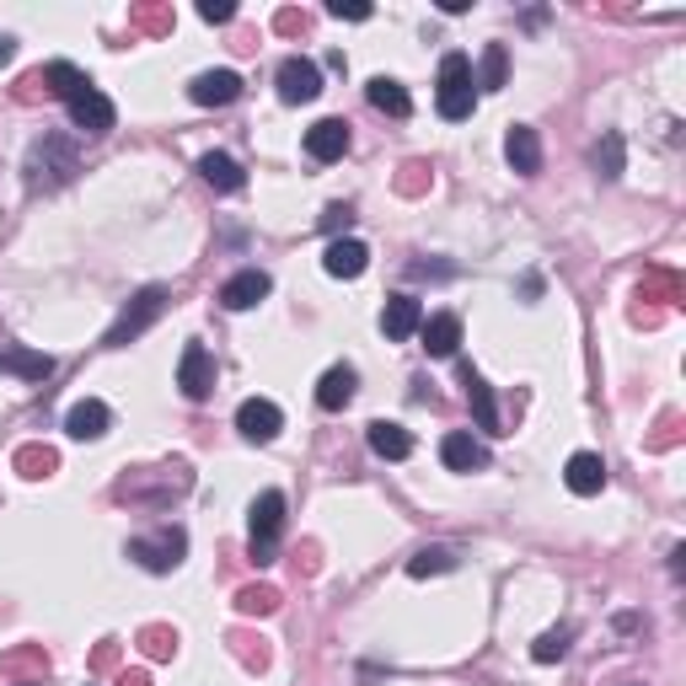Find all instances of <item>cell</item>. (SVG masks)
Segmentation results:
<instances>
[{
  "mask_svg": "<svg viewBox=\"0 0 686 686\" xmlns=\"http://www.w3.org/2000/svg\"><path fill=\"white\" fill-rule=\"evenodd\" d=\"M365 263H371V248L354 242V237H349V242H333V248L322 252V268H327L333 279H360Z\"/></svg>",
  "mask_w": 686,
  "mask_h": 686,
  "instance_id": "obj_22",
  "label": "cell"
},
{
  "mask_svg": "<svg viewBox=\"0 0 686 686\" xmlns=\"http://www.w3.org/2000/svg\"><path fill=\"white\" fill-rule=\"evenodd\" d=\"M327 16H344V22H371V5H344V0H327Z\"/></svg>",
  "mask_w": 686,
  "mask_h": 686,
  "instance_id": "obj_37",
  "label": "cell"
},
{
  "mask_svg": "<svg viewBox=\"0 0 686 686\" xmlns=\"http://www.w3.org/2000/svg\"><path fill=\"white\" fill-rule=\"evenodd\" d=\"M0 671H11V676H22V682H44V676H49V654H44V649H16V654L0 660Z\"/></svg>",
  "mask_w": 686,
  "mask_h": 686,
  "instance_id": "obj_29",
  "label": "cell"
},
{
  "mask_svg": "<svg viewBox=\"0 0 686 686\" xmlns=\"http://www.w3.org/2000/svg\"><path fill=\"white\" fill-rule=\"evenodd\" d=\"M27 86H33V92L44 86L49 97H64V103H70V97H75V92H86L92 81H86V75H81L70 60H55V64H44L38 75H27Z\"/></svg>",
  "mask_w": 686,
  "mask_h": 686,
  "instance_id": "obj_19",
  "label": "cell"
},
{
  "mask_svg": "<svg viewBox=\"0 0 686 686\" xmlns=\"http://www.w3.org/2000/svg\"><path fill=\"white\" fill-rule=\"evenodd\" d=\"M140 22H145V27H172V16H167V11H140Z\"/></svg>",
  "mask_w": 686,
  "mask_h": 686,
  "instance_id": "obj_39",
  "label": "cell"
},
{
  "mask_svg": "<svg viewBox=\"0 0 686 686\" xmlns=\"http://www.w3.org/2000/svg\"><path fill=\"white\" fill-rule=\"evenodd\" d=\"M274 606H279V590H274V585H248V590L237 595V612H242V617H268Z\"/></svg>",
  "mask_w": 686,
  "mask_h": 686,
  "instance_id": "obj_33",
  "label": "cell"
},
{
  "mask_svg": "<svg viewBox=\"0 0 686 686\" xmlns=\"http://www.w3.org/2000/svg\"><path fill=\"white\" fill-rule=\"evenodd\" d=\"M198 172H204V183L215 188V193H237V188L248 183V178H242V167H237L226 151H209V156L198 161Z\"/></svg>",
  "mask_w": 686,
  "mask_h": 686,
  "instance_id": "obj_26",
  "label": "cell"
},
{
  "mask_svg": "<svg viewBox=\"0 0 686 686\" xmlns=\"http://www.w3.org/2000/svg\"><path fill=\"white\" fill-rule=\"evenodd\" d=\"M595 172L606 178V183H617L623 178V134L612 129V134H601V145H595Z\"/></svg>",
  "mask_w": 686,
  "mask_h": 686,
  "instance_id": "obj_30",
  "label": "cell"
},
{
  "mask_svg": "<svg viewBox=\"0 0 686 686\" xmlns=\"http://www.w3.org/2000/svg\"><path fill=\"white\" fill-rule=\"evenodd\" d=\"M119 686H151V676H145V671H134V676H119Z\"/></svg>",
  "mask_w": 686,
  "mask_h": 686,
  "instance_id": "obj_41",
  "label": "cell"
},
{
  "mask_svg": "<svg viewBox=\"0 0 686 686\" xmlns=\"http://www.w3.org/2000/svg\"><path fill=\"white\" fill-rule=\"evenodd\" d=\"M55 467H60V456H55L49 445H22V450H16V472H22V478H49Z\"/></svg>",
  "mask_w": 686,
  "mask_h": 686,
  "instance_id": "obj_31",
  "label": "cell"
},
{
  "mask_svg": "<svg viewBox=\"0 0 686 686\" xmlns=\"http://www.w3.org/2000/svg\"><path fill=\"white\" fill-rule=\"evenodd\" d=\"M188 97H193L198 108H231V103L242 97V75H237V70H204V75H193Z\"/></svg>",
  "mask_w": 686,
  "mask_h": 686,
  "instance_id": "obj_10",
  "label": "cell"
},
{
  "mask_svg": "<svg viewBox=\"0 0 686 686\" xmlns=\"http://www.w3.org/2000/svg\"><path fill=\"white\" fill-rule=\"evenodd\" d=\"M64 108H70V124L86 129V134H108V129H113V119H119V113H113V103H108V97H103L97 86L75 92V97H70Z\"/></svg>",
  "mask_w": 686,
  "mask_h": 686,
  "instance_id": "obj_11",
  "label": "cell"
},
{
  "mask_svg": "<svg viewBox=\"0 0 686 686\" xmlns=\"http://www.w3.org/2000/svg\"><path fill=\"white\" fill-rule=\"evenodd\" d=\"M16 60V38L11 33H0V64H11Z\"/></svg>",
  "mask_w": 686,
  "mask_h": 686,
  "instance_id": "obj_40",
  "label": "cell"
},
{
  "mask_svg": "<svg viewBox=\"0 0 686 686\" xmlns=\"http://www.w3.org/2000/svg\"><path fill=\"white\" fill-rule=\"evenodd\" d=\"M161 312H167V290H161V285L140 290V296L129 301L124 312H119V322L108 327V338H103V344H108V349H124L129 338H140V333H145V327H151V322H156Z\"/></svg>",
  "mask_w": 686,
  "mask_h": 686,
  "instance_id": "obj_6",
  "label": "cell"
},
{
  "mask_svg": "<svg viewBox=\"0 0 686 686\" xmlns=\"http://www.w3.org/2000/svg\"><path fill=\"white\" fill-rule=\"evenodd\" d=\"M16 686H44V682H16Z\"/></svg>",
  "mask_w": 686,
  "mask_h": 686,
  "instance_id": "obj_42",
  "label": "cell"
},
{
  "mask_svg": "<svg viewBox=\"0 0 686 686\" xmlns=\"http://www.w3.org/2000/svg\"><path fill=\"white\" fill-rule=\"evenodd\" d=\"M188 489H193V472H188V461H167V467H145V472H129L124 483H119V500L161 509V504H172L178 494H188Z\"/></svg>",
  "mask_w": 686,
  "mask_h": 686,
  "instance_id": "obj_2",
  "label": "cell"
},
{
  "mask_svg": "<svg viewBox=\"0 0 686 686\" xmlns=\"http://www.w3.org/2000/svg\"><path fill=\"white\" fill-rule=\"evenodd\" d=\"M178 386H183L188 402H204L215 392V354L204 344H188L183 360H178Z\"/></svg>",
  "mask_w": 686,
  "mask_h": 686,
  "instance_id": "obj_7",
  "label": "cell"
},
{
  "mask_svg": "<svg viewBox=\"0 0 686 686\" xmlns=\"http://www.w3.org/2000/svg\"><path fill=\"white\" fill-rule=\"evenodd\" d=\"M198 16H204V22H231V16H237V5H231V0H204V5H198Z\"/></svg>",
  "mask_w": 686,
  "mask_h": 686,
  "instance_id": "obj_38",
  "label": "cell"
},
{
  "mask_svg": "<svg viewBox=\"0 0 686 686\" xmlns=\"http://www.w3.org/2000/svg\"><path fill=\"white\" fill-rule=\"evenodd\" d=\"M268 290H274V279H268L263 268H242V274H231V279L220 285V306H226V312H252Z\"/></svg>",
  "mask_w": 686,
  "mask_h": 686,
  "instance_id": "obj_12",
  "label": "cell"
},
{
  "mask_svg": "<svg viewBox=\"0 0 686 686\" xmlns=\"http://www.w3.org/2000/svg\"><path fill=\"white\" fill-rule=\"evenodd\" d=\"M467 402H472V413H478V430H489V435H500V408H494V392H489V381L467 365Z\"/></svg>",
  "mask_w": 686,
  "mask_h": 686,
  "instance_id": "obj_25",
  "label": "cell"
},
{
  "mask_svg": "<svg viewBox=\"0 0 686 686\" xmlns=\"http://www.w3.org/2000/svg\"><path fill=\"white\" fill-rule=\"evenodd\" d=\"M371 450L381 461H402V456H413V435L402 430V424H392V419H375L371 424Z\"/></svg>",
  "mask_w": 686,
  "mask_h": 686,
  "instance_id": "obj_24",
  "label": "cell"
},
{
  "mask_svg": "<svg viewBox=\"0 0 686 686\" xmlns=\"http://www.w3.org/2000/svg\"><path fill=\"white\" fill-rule=\"evenodd\" d=\"M419 327H424V306H419L413 296H392V301H386V312H381V333H386V338L402 344V338H413Z\"/></svg>",
  "mask_w": 686,
  "mask_h": 686,
  "instance_id": "obj_21",
  "label": "cell"
},
{
  "mask_svg": "<svg viewBox=\"0 0 686 686\" xmlns=\"http://www.w3.org/2000/svg\"><path fill=\"white\" fill-rule=\"evenodd\" d=\"M0 371L27 375V381H49V375H55V360L38 354V349H0Z\"/></svg>",
  "mask_w": 686,
  "mask_h": 686,
  "instance_id": "obj_27",
  "label": "cell"
},
{
  "mask_svg": "<svg viewBox=\"0 0 686 686\" xmlns=\"http://www.w3.org/2000/svg\"><path fill=\"white\" fill-rule=\"evenodd\" d=\"M279 531H285V494H279V489H263V494L252 500V563H274Z\"/></svg>",
  "mask_w": 686,
  "mask_h": 686,
  "instance_id": "obj_5",
  "label": "cell"
},
{
  "mask_svg": "<svg viewBox=\"0 0 686 686\" xmlns=\"http://www.w3.org/2000/svg\"><path fill=\"white\" fill-rule=\"evenodd\" d=\"M349 220H354L349 204H327V209H322V231H349Z\"/></svg>",
  "mask_w": 686,
  "mask_h": 686,
  "instance_id": "obj_36",
  "label": "cell"
},
{
  "mask_svg": "<svg viewBox=\"0 0 686 686\" xmlns=\"http://www.w3.org/2000/svg\"><path fill=\"white\" fill-rule=\"evenodd\" d=\"M504 156H509V167H515L520 178H537V172H542V140H537V129H531V124H515V129H509V140H504Z\"/></svg>",
  "mask_w": 686,
  "mask_h": 686,
  "instance_id": "obj_17",
  "label": "cell"
},
{
  "mask_svg": "<svg viewBox=\"0 0 686 686\" xmlns=\"http://www.w3.org/2000/svg\"><path fill=\"white\" fill-rule=\"evenodd\" d=\"M237 430H242L252 445H268V440H279V430H285V413H279L268 397H248V402L237 408Z\"/></svg>",
  "mask_w": 686,
  "mask_h": 686,
  "instance_id": "obj_9",
  "label": "cell"
},
{
  "mask_svg": "<svg viewBox=\"0 0 686 686\" xmlns=\"http://www.w3.org/2000/svg\"><path fill=\"white\" fill-rule=\"evenodd\" d=\"M140 649H145V654H151V660H172V654H178V633H172V627H145V633H140Z\"/></svg>",
  "mask_w": 686,
  "mask_h": 686,
  "instance_id": "obj_35",
  "label": "cell"
},
{
  "mask_svg": "<svg viewBox=\"0 0 686 686\" xmlns=\"http://www.w3.org/2000/svg\"><path fill=\"white\" fill-rule=\"evenodd\" d=\"M440 461L450 472H483L489 467V445L478 435H467V430H450V435L440 440Z\"/></svg>",
  "mask_w": 686,
  "mask_h": 686,
  "instance_id": "obj_13",
  "label": "cell"
},
{
  "mask_svg": "<svg viewBox=\"0 0 686 686\" xmlns=\"http://www.w3.org/2000/svg\"><path fill=\"white\" fill-rule=\"evenodd\" d=\"M274 81H279V97H285V103H316V97H322V70H316L306 55H290V60L279 64Z\"/></svg>",
  "mask_w": 686,
  "mask_h": 686,
  "instance_id": "obj_8",
  "label": "cell"
},
{
  "mask_svg": "<svg viewBox=\"0 0 686 686\" xmlns=\"http://www.w3.org/2000/svg\"><path fill=\"white\" fill-rule=\"evenodd\" d=\"M435 108H440V119H450V124L472 119V108H478V86H472V60H467V55H445V60H440Z\"/></svg>",
  "mask_w": 686,
  "mask_h": 686,
  "instance_id": "obj_3",
  "label": "cell"
},
{
  "mask_svg": "<svg viewBox=\"0 0 686 686\" xmlns=\"http://www.w3.org/2000/svg\"><path fill=\"white\" fill-rule=\"evenodd\" d=\"M188 553V531L183 526H161V531H151V537H134L129 542V558L140 563V568H151V574H172Z\"/></svg>",
  "mask_w": 686,
  "mask_h": 686,
  "instance_id": "obj_4",
  "label": "cell"
},
{
  "mask_svg": "<svg viewBox=\"0 0 686 686\" xmlns=\"http://www.w3.org/2000/svg\"><path fill=\"white\" fill-rule=\"evenodd\" d=\"M22 172H27V188H33V193H55V188H64L75 172H81L75 140H64V134H44V140H33Z\"/></svg>",
  "mask_w": 686,
  "mask_h": 686,
  "instance_id": "obj_1",
  "label": "cell"
},
{
  "mask_svg": "<svg viewBox=\"0 0 686 686\" xmlns=\"http://www.w3.org/2000/svg\"><path fill=\"white\" fill-rule=\"evenodd\" d=\"M354 386H360V371H354V365H333V371L316 381V408H322V413L349 408V402H354Z\"/></svg>",
  "mask_w": 686,
  "mask_h": 686,
  "instance_id": "obj_15",
  "label": "cell"
},
{
  "mask_svg": "<svg viewBox=\"0 0 686 686\" xmlns=\"http://www.w3.org/2000/svg\"><path fill=\"white\" fill-rule=\"evenodd\" d=\"M563 483H568V494H579V500H595V494L606 489V461H601L595 450H579V456H568V467H563Z\"/></svg>",
  "mask_w": 686,
  "mask_h": 686,
  "instance_id": "obj_14",
  "label": "cell"
},
{
  "mask_svg": "<svg viewBox=\"0 0 686 686\" xmlns=\"http://www.w3.org/2000/svg\"><path fill=\"white\" fill-rule=\"evenodd\" d=\"M568 638H574V627H553V633H542V638L531 643V660H537V665L563 660V654H568Z\"/></svg>",
  "mask_w": 686,
  "mask_h": 686,
  "instance_id": "obj_34",
  "label": "cell"
},
{
  "mask_svg": "<svg viewBox=\"0 0 686 686\" xmlns=\"http://www.w3.org/2000/svg\"><path fill=\"white\" fill-rule=\"evenodd\" d=\"M365 97H371V108L392 113V119H408V113H413V97H408V86H402V81H392V75H375L371 86H365Z\"/></svg>",
  "mask_w": 686,
  "mask_h": 686,
  "instance_id": "obj_23",
  "label": "cell"
},
{
  "mask_svg": "<svg viewBox=\"0 0 686 686\" xmlns=\"http://www.w3.org/2000/svg\"><path fill=\"white\" fill-rule=\"evenodd\" d=\"M461 568V553L456 547H419L413 558H408V574L413 579H430V574H456Z\"/></svg>",
  "mask_w": 686,
  "mask_h": 686,
  "instance_id": "obj_28",
  "label": "cell"
},
{
  "mask_svg": "<svg viewBox=\"0 0 686 686\" xmlns=\"http://www.w3.org/2000/svg\"><path fill=\"white\" fill-rule=\"evenodd\" d=\"M344 151H349V124L344 119H316L306 129V156L312 161H338Z\"/></svg>",
  "mask_w": 686,
  "mask_h": 686,
  "instance_id": "obj_18",
  "label": "cell"
},
{
  "mask_svg": "<svg viewBox=\"0 0 686 686\" xmlns=\"http://www.w3.org/2000/svg\"><path fill=\"white\" fill-rule=\"evenodd\" d=\"M504 75H509V55H504V44H489V49H483V70H478V81H472V86L500 92Z\"/></svg>",
  "mask_w": 686,
  "mask_h": 686,
  "instance_id": "obj_32",
  "label": "cell"
},
{
  "mask_svg": "<svg viewBox=\"0 0 686 686\" xmlns=\"http://www.w3.org/2000/svg\"><path fill=\"white\" fill-rule=\"evenodd\" d=\"M424 349H430V360H450L456 354V344H461V316L456 312H435L424 316Z\"/></svg>",
  "mask_w": 686,
  "mask_h": 686,
  "instance_id": "obj_20",
  "label": "cell"
},
{
  "mask_svg": "<svg viewBox=\"0 0 686 686\" xmlns=\"http://www.w3.org/2000/svg\"><path fill=\"white\" fill-rule=\"evenodd\" d=\"M108 424H113V413H108V402H97V397H86V402H75V408L64 413V435L70 440H103Z\"/></svg>",
  "mask_w": 686,
  "mask_h": 686,
  "instance_id": "obj_16",
  "label": "cell"
}]
</instances>
